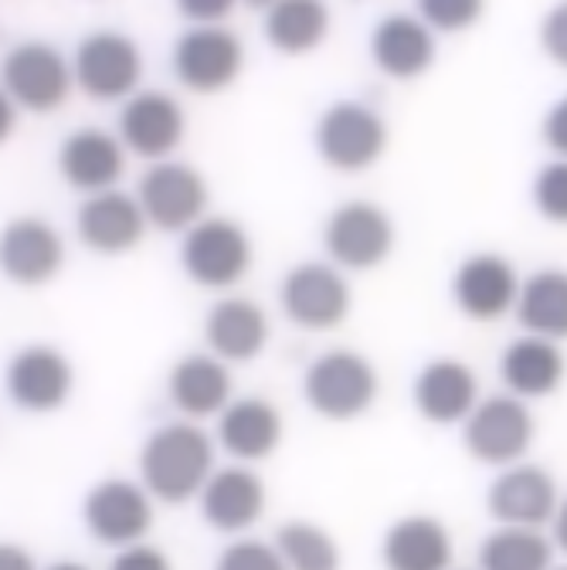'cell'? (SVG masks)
Segmentation results:
<instances>
[{
	"label": "cell",
	"mask_w": 567,
	"mask_h": 570,
	"mask_svg": "<svg viewBox=\"0 0 567 570\" xmlns=\"http://www.w3.org/2000/svg\"><path fill=\"white\" fill-rule=\"evenodd\" d=\"M534 204L547 222L567 225V160H554L537 174Z\"/></svg>",
	"instance_id": "cell-32"
},
{
	"label": "cell",
	"mask_w": 567,
	"mask_h": 570,
	"mask_svg": "<svg viewBox=\"0 0 567 570\" xmlns=\"http://www.w3.org/2000/svg\"><path fill=\"white\" fill-rule=\"evenodd\" d=\"M554 570H567V567H554Z\"/></svg>",
	"instance_id": "cell-43"
},
{
	"label": "cell",
	"mask_w": 567,
	"mask_h": 570,
	"mask_svg": "<svg viewBox=\"0 0 567 570\" xmlns=\"http://www.w3.org/2000/svg\"><path fill=\"white\" fill-rule=\"evenodd\" d=\"M136 200L157 232H190L204 222L207 184L194 167L164 160L144 174Z\"/></svg>",
	"instance_id": "cell-7"
},
{
	"label": "cell",
	"mask_w": 567,
	"mask_h": 570,
	"mask_svg": "<svg viewBox=\"0 0 567 570\" xmlns=\"http://www.w3.org/2000/svg\"><path fill=\"white\" fill-rule=\"evenodd\" d=\"M48 570H89L86 563H76V560H58V563H51Z\"/></svg>",
	"instance_id": "cell-42"
},
{
	"label": "cell",
	"mask_w": 567,
	"mask_h": 570,
	"mask_svg": "<svg viewBox=\"0 0 567 570\" xmlns=\"http://www.w3.org/2000/svg\"><path fill=\"white\" fill-rule=\"evenodd\" d=\"M540 45L550 61L567 68V4H557L540 24Z\"/></svg>",
	"instance_id": "cell-35"
},
{
	"label": "cell",
	"mask_w": 567,
	"mask_h": 570,
	"mask_svg": "<svg viewBox=\"0 0 567 570\" xmlns=\"http://www.w3.org/2000/svg\"><path fill=\"white\" fill-rule=\"evenodd\" d=\"M0 570H38V567H35V560H31L28 550L8 543L4 550H0Z\"/></svg>",
	"instance_id": "cell-39"
},
{
	"label": "cell",
	"mask_w": 567,
	"mask_h": 570,
	"mask_svg": "<svg viewBox=\"0 0 567 570\" xmlns=\"http://www.w3.org/2000/svg\"><path fill=\"white\" fill-rule=\"evenodd\" d=\"M215 570H290V567H286V560H282V553L272 543L238 540L218 557Z\"/></svg>",
	"instance_id": "cell-34"
},
{
	"label": "cell",
	"mask_w": 567,
	"mask_h": 570,
	"mask_svg": "<svg viewBox=\"0 0 567 570\" xmlns=\"http://www.w3.org/2000/svg\"><path fill=\"white\" fill-rule=\"evenodd\" d=\"M72 364L55 346H25L8 367V394L25 411H55L72 394Z\"/></svg>",
	"instance_id": "cell-17"
},
{
	"label": "cell",
	"mask_w": 567,
	"mask_h": 570,
	"mask_svg": "<svg viewBox=\"0 0 567 570\" xmlns=\"http://www.w3.org/2000/svg\"><path fill=\"white\" fill-rule=\"evenodd\" d=\"M517 320L530 336L540 340H567V272L544 268L534 272L517 299Z\"/></svg>",
	"instance_id": "cell-28"
},
{
	"label": "cell",
	"mask_w": 567,
	"mask_h": 570,
	"mask_svg": "<svg viewBox=\"0 0 567 570\" xmlns=\"http://www.w3.org/2000/svg\"><path fill=\"white\" fill-rule=\"evenodd\" d=\"M486 510L504 527L540 530L544 523H554L560 495L554 479L540 465H510L504 475L492 479L486 492Z\"/></svg>",
	"instance_id": "cell-14"
},
{
	"label": "cell",
	"mask_w": 567,
	"mask_h": 570,
	"mask_svg": "<svg viewBox=\"0 0 567 570\" xmlns=\"http://www.w3.org/2000/svg\"><path fill=\"white\" fill-rule=\"evenodd\" d=\"M170 401L187 417L225 414L232 404V374L218 356L194 353L170 371Z\"/></svg>",
	"instance_id": "cell-25"
},
{
	"label": "cell",
	"mask_w": 567,
	"mask_h": 570,
	"mask_svg": "<svg viewBox=\"0 0 567 570\" xmlns=\"http://www.w3.org/2000/svg\"><path fill=\"white\" fill-rule=\"evenodd\" d=\"M177 11L187 21H197V28H218L232 14V4L228 0H180Z\"/></svg>",
	"instance_id": "cell-37"
},
{
	"label": "cell",
	"mask_w": 567,
	"mask_h": 570,
	"mask_svg": "<svg viewBox=\"0 0 567 570\" xmlns=\"http://www.w3.org/2000/svg\"><path fill=\"white\" fill-rule=\"evenodd\" d=\"M14 99L11 96H4L0 99V136H8L11 129H14Z\"/></svg>",
	"instance_id": "cell-41"
},
{
	"label": "cell",
	"mask_w": 567,
	"mask_h": 570,
	"mask_svg": "<svg viewBox=\"0 0 567 570\" xmlns=\"http://www.w3.org/2000/svg\"><path fill=\"white\" fill-rule=\"evenodd\" d=\"M275 550L290 570H340V547L316 523H286L275 537Z\"/></svg>",
	"instance_id": "cell-31"
},
{
	"label": "cell",
	"mask_w": 567,
	"mask_h": 570,
	"mask_svg": "<svg viewBox=\"0 0 567 570\" xmlns=\"http://www.w3.org/2000/svg\"><path fill=\"white\" fill-rule=\"evenodd\" d=\"M554 543L567 553V499H564L557 517H554Z\"/></svg>",
	"instance_id": "cell-40"
},
{
	"label": "cell",
	"mask_w": 567,
	"mask_h": 570,
	"mask_svg": "<svg viewBox=\"0 0 567 570\" xmlns=\"http://www.w3.org/2000/svg\"><path fill=\"white\" fill-rule=\"evenodd\" d=\"M109 570H174L167 553L150 547V543H136V547H126L113 557Z\"/></svg>",
	"instance_id": "cell-36"
},
{
	"label": "cell",
	"mask_w": 567,
	"mask_h": 570,
	"mask_svg": "<svg viewBox=\"0 0 567 570\" xmlns=\"http://www.w3.org/2000/svg\"><path fill=\"white\" fill-rule=\"evenodd\" d=\"M147 214L136 197L123 190H106L89 197L76 214V232L86 248L96 255H123L147 235Z\"/></svg>",
	"instance_id": "cell-16"
},
{
	"label": "cell",
	"mask_w": 567,
	"mask_h": 570,
	"mask_svg": "<svg viewBox=\"0 0 567 570\" xmlns=\"http://www.w3.org/2000/svg\"><path fill=\"white\" fill-rule=\"evenodd\" d=\"M388 147L384 119L364 102H333L316 122V150L326 167L340 174H361L381 160Z\"/></svg>",
	"instance_id": "cell-3"
},
{
	"label": "cell",
	"mask_w": 567,
	"mask_h": 570,
	"mask_svg": "<svg viewBox=\"0 0 567 570\" xmlns=\"http://www.w3.org/2000/svg\"><path fill=\"white\" fill-rule=\"evenodd\" d=\"M418 11L424 24L439 31H466L486 14L479 0H421Z\"/></svg>",
	"instance_id": "cell-33"
},
{
	"label": "cell",
	"mask_w": 567,
	"mask_h": 570,
	"mask_svg": "<svg viewBox=\"0 0 567 570\" xmlns=\"http://www.w3.org/2000/svg\"><path fill=\"white\" fill-rule=\"evenodd\" d=\"M500 374L504 384L514 391V397H547L564 384L567 361L557 343L540 336H524L504 350Z\"/></svg>",
	"instance_id": "cell-26"
},
{
	"label": "cell",
	"mask_w": 567,
	"mask_h": 570,
	"mask_svg": "<svg viewBox=\"0 0 567 570\" xmlns=\"http://www.w3.org/2000/svg\"><path fill=\"white\" fill-rule=\"evenodd\" d=\"M180 265L201 289H232L252 268V242L228 218H204L184 235Z\"/></svg>",
	"instance_id": "cell-4"
},
{
	"label": "cell",
	"mask_w": 567,
	"mask_h": 570,
	"mask_svg": "<svg viewBox=\"0 0 567 570\" xmlns=\"http://www.w3.org/2000/svg\"><path fill=\"white\" fill-rule=\"evenodd\" d=\"M371 55L391 79H418L436 61V38L421 18L388 14L371 35Z\"/></svg>",
	"instance_id": "cell-22"
},
{
	"label": "cell",
	"mask_w": 567,
	"mask_h": 570,
	"mask_svg": "<svg viewBox=\"0 0 567 570\" xmlns=\"http://www.w3.org/2000/svg\"><path fill=\"white\" fill-rule=\"evenodd\" d=\"M534 414L520 397H486L466 421V449L482 465H514L534 442Z\"/></svg>",
	"instance_id": "cell-8"
},
{
	"label": "cell",
	"mask_w": 567,
	"mask_h": 570,
	"mask_svg": "<svg viewBox=\"0 0 567 570\" xmlns=\"http://www.w3.org/2000/svg\"><path fill=\"white\" fill-rule=\"evenodd\" d=\"M187 132V116L180 102L167 92H139L119 112L123 147L147 160H167Z\"/></svg>",
	"instance_id": "cell-15"
},
{
	"label": "cell",
	"mask_w": 567,
	"mask_h": 570,
	"mask_svg": "<svg viewBox=\"0 0 567 570\" xmlns=\"http://www.w3.org/2000/svg\"><path fill=\"white\" fill-rule=\"evenodd\" d=\"M201 513L218 533H242L265 513V485L252 469H222L201 492Z\"/></svg>",
	"instance_id": "cell-20"
},
{
	"label": "cell",
	"mask_w": 567,
	"mask_h": 570,
	"mask_svg": "<svg viewBox=\"0 0 567 570\" xmlns=\"http://www.w3.org/2000/svg\"><path fill=\"white\" fill-rule=\"evenodd\" d=\"M211 469H215V445H211L207 432L190 421L157 428L139 452L144 489L167 507H180L201 495L211 482Z\"/></svg>",
	"instance_id": "cell-1"
},
{
	"label": "cell",
	"mask_w": 567,
	"mask_h": 570,
	"mask_svg": "<svg viewBox=\"0 0 567 570\" xmlns=\"http://www.w3.org/2000/svg\"><path fill=\"white\" fill-rule=\"evenodd\" d=\"M123 167H126L123 139H116V136H109L106 129H96V126L76 129L58 150L61 177L76 190H86L89 197L113 190L116 180L123 177Z\"/></svg>",
	"instance_id": "cell-18"
},
{
	"label": "cell",
	"mask_w": 567,
	"mask_h": 570,
	"mask_svg": "<svg viewBox=\"0 0 567 570\" xmlns=\"http://www.w3.org/2000/svg\"><path fill=\"white\" fill-rule=\"evenodd\" d=\"M544 142L560 160H567V96L560 102H554V109L547 112V119H544Z\"/></svg>",
	"instance_id": "cell-38"
},
{
	"label": "cell",
	"mask_w": 567,
	"mask_h": 570,
	"mask_svg": "<svg viewBox=\"0 0 567 570\" xmlns=\"http://www.w3.org/2000/svg\"><path fill=\"white\" fill-rule=\"evenodd\" d=\"M323 245L340 268H374L394 248V225L378 204L350 200L330 214Z\"/></svg>",
	"instance_id": "cell-11"
},
{
	"label": "cell",
	"mask_w": 567,
	"mask_h": 570,
	"mask_svg": "<svg viewBox=\"0 0 567 570\" xmlns=\"http://www.w3.org/2000/svg\"><path fill=\"white\" fill-rule=\"evenodd\" d=\"M381 560L388 570H449L452 537L436 517H404L384 533Z\"/></svg>",
	"instance_id": "cell-24"
},
{
	"label": "cell",
	"mask_w": 567,
	"mask_h": 570,
	"mask_svg": "<svg viewBox=\"0 0 567 570\" xmlns=\"http://www.w3.org/2000/svg\"><path fill=\"white\" fill-rule=\"evenodd\" d=\"M72 76H76V86L89 99L119 102V99L133 96V89L139 86L144 58H139V48L126 35L96 31L76 48Z\"/></svg>",
	"instance_id": "cell-6"
},
{
	"label": "cell",
	"mask_w": 567,
	"mask_h": 570,
	"mask_svg": "<svg viewBox=\"0 0 567 570\" xmlns=\"http://www.w3.org/2000/svg\"><path fill=\"white\" fill-rule=\"evenodd\" d=\"M72 65L45 41H21L4 58V96L28 112H55L72 92Z\"/></svg>",
	"instance_id": "cell-5"
},
{
	"label": "cell",
	"mask_w": 567,
	"mask_h": 570,
	"mask_svg": "<svg viewBox=\"0 0 567 570\" xmlns=\"http://www.w3.org/2000/svg\"><path fill=\"white\" fill-rule=\"evenodd\" d=\"M310 407L326 421L361 417L378 397V374L368 356L353 350H330L310 364L303 381Z\"/></svg>",
	"instance_id": "cell-2"
},
{
	"label": "cell",
	"mask_w": 567,
	"mask_h": 570,
	"mask_svg": "<svg viewBox=\"0 0 567 570\" xmlns=\"http://www.w3.org/2000/svg\"><path fill=\"white\" fill-rule=\"evenodd\" d=\"M330 14L316 0H282L265 14V41L282 55H306L323 45Z\"/></svg>",
	"instance_id": "cell-29"
},
{
	"label": "cell",
	"mask_w": 567,
	"mask_h": 570,
	"mask_svg": "<svg viewBox=\"0 0 567 570\" xmlns=\"http://www.w3.org/2000/svg\"><path fill=\"white\" fill-rule=\"evenodd\" d=\"M278 303L303 330H333L350 313V285L333 265L306 262L282 278Z\"/></svg>",
	"instance_id": "cell-12"
},
{
	"label": "cell",
	"mask_w": 567,
	"mask_h": 570,
	"mask_svg": "<svg viewBox=\"0 0 567 570\" xmlns=\"http://www.w3.org/2000/svg\"><path fill=\"white\" fill-rule=\"evenodd\" d=\"M150 492L139 489L129 479H102L82 507V520L89 533L106 547H136L154 527V503Z\"/></svg>",
	"instance_id": "cell-10"
},
{
	"label": "cell",
	"mask_w": 567,
	"mask_h": 570,
	"mask_svg": "<svg viewBox=\"0 0 567 570\" xmlns=\"http://www.w3.org/2000/svg\"><path fill=\"white\" fill-rule=\"evenodd\" d=\"M245 65V45L228 28H194L174 48V71L184 89L215 96L228 89Z\"/></svg>",
	"instance_id": "cell-9"
},
{
	"label": "cell",
	"mask_w": 567,
	"mask_h": 570,
	"mask_svg": "<svg viewBox=\"0 0 567 570\" xmlns=\"http://www.w3.org/2000/svg\"><path fill=\"white\" fill-rule=\"evenodd\" d=\"M479 384L476 374L462 361H436L414 381V407L432 424H456L469 421L479 407Z\"/></svg>",
	"instance_id": "cell-21"
},
{
	"label": "cell",
	"mask_w": 567,
	"mask_h": 570,
	"mask_svg": "<svg viewBox=\"0 0 567 570\" xmlns=\"http://www.w3.org/2000/svg\"><path fill=\"white\" fill-rule=\"evenodd\" d=\"M550 543L540 530L504 527L479 543V570H554Z\"/></svg>",
	"instance_id": "cell-30"
},
{
	"label": "cell",
	"mask_w": 567,
	"mask_h": 570,
	"mask_svg": "<svg viewBox=\"0 0 567 570\" xmlns=\"http://www.w3.org/2000/svg\"><path fill=\"white\" fill-rule=\"evenodd\" d=\"M218 439L235 459L258 462V459H268L278 449L282 417L262 397H238V401L228 404V411L218 421Z\"/></svg>",
	"instance_id": "cell-27"
},
{
	"label": "cell",
	"mask_w": 567,
	"mask_h": 570,
	"mask_svg": "<svg viewBox=\"0 0 567 570\" xmlns=\"http://www.w3.org/2000/svg\"><path fill=\"white\" fill-rule=\"evenodd\" d=\"M524 282L504 255H469L452 275V299L476 323H496L517 313Z\"/></svg>",
	"instance_id": "cell-13"
},
{
	"label": "cell",
	"mask_w": 567,
	"mask_h": 570,
	"mask_svg": "<svg viewBox=\"0 0 567 570\" xmlns=\"http://www.w3.org/2000/svg\"><path fill=\"white\" fill-rule=\"evenodd\" d=\"M0 262L11 282L35 289L58 275L65 265V242L61 235L41 222V218H21L4 228V242H0Z\"/></svg>",
	"instance_id": "cell-19"
},
{
	"label": "cell",
	"mask_w": 567,
	"mask_h": 570,
	"mask_svg": "<svg viewBox=\"0 0 567 570\" xmlns=\"http://www.w3.org/2000/svg\"><path fill=\"white\" fill-rule=\"evenodd\" d=\"M204 336H207L218 361L248 364L268 343V320L252 299L232 296V299H222L215 309L207 313Z\"/></svg>",
	"instance_id": "cell-23"
}]
</instances>
